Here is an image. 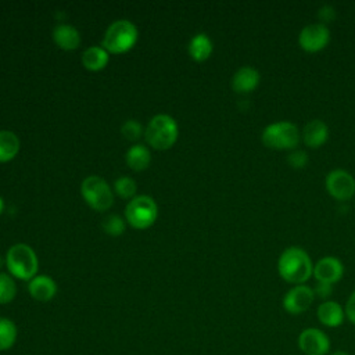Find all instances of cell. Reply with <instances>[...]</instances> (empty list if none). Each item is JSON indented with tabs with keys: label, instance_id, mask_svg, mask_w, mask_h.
<instances>
[{
	"label": "cell",
	"instance_id": "17",
	"mask_svg": "<svg viewBox=\"0 0 355 355\" xmlns=\"http://www.w3.org/2000/svg\"><path fill=\"white\" fill-rule=\"evenodd\" d=\"M53 39L55 44L64 50H73L80 43V35L78 29L68 24H58L53 29Z\"/></svg>",
	"mask_w": 355,
	"mask_h": 355
},
{
	"label": "cell",
	"instance_id": "29",
	"mask_svg": "<svg viewBox=\"0 0 355 355\" xmlns=\"http://www.w3.org/2000/svg\"><path fill=\"white\" fill-rule=\"evenodd\" d=\"M344 312H345V316L348 318V320L355 324V291H352L349 298L347 300Z\"/></svg>",
	"mask_w": 355,
	"mask_h": 355
},
{
	"label": "cell",
	"instance_id": "16",
	"mask_svg": "<svg viewBox=\"0 0 355 355\" xmlns=\"http://www.w3.org/2000/svg\"><path fill=\"white\" fill-rule=\"evenodd\" d=\"M329 137V129L320 119L309 121L302 129V140L311 148H318L326 143Z\"/></svg>",
	"mask_w": 355,
	"mask_h": 355
},
{
	"label": "cell",
	"instance_id": "21",
	"mask_svg": "<svg viewBox=\"0 0 355 355\" xmlns=\"http://www.w3.org/2000/svg\"><path fill=\"white\" fill-rule=\"evenodd\" d=\"M150 161H151V154L148 148L143 144H135L126 153V162L135 171L146 169Z\"/></svg>",
	"mask_w": 355,
	"mask_h": 355
},
{
	"label": "cell",
	"instance_id": "14",
	"mask_svg": "<svg viewBox=\"0 0 355 355\" xmlns=\"http://www.w3.org/2000/svg\"><path fill=\"white\" fill-rule=\"evenodd\" d=\"M318 320L326 327H338L344 322L345 312L343 306L331 300L323 301L316 309Z\"/></svg>",
	"mask_w": 355,
	"mask_h": 355
},
{
	"label": "cell",
	"instance_id": "31",
	"mask_svg": "<svg viewBox=\"0 0 355 355\" xmlns=\"http://www.w3.org/2000/svg\"><path fill=\"white\" fill-rule=\"evenodd\" d=\"M329 355H349V354H348V352H345V351L337 349V351H333V352H330Z\"/></svg>",
	"mask_w": 355,
	"mask_h": 355
},
{
	"label": "cell",
	"instance_id": "8",
	"mask_svg": "<svg viewBox=\"0 0 355 355\" xmlns=\"http://www.w3.org/2000/svg\"><path fill=\"white\" fill-rule=\"evenodd\" d=\"M298 348L305 355H327L330 354V340L327 334L318 327L304 329L297 340Z\"/></svg>",
	"mask_w": 355,
	"mask_h": 355
},
{
	"label": "cell",
	"instance_id": "22",
	"mask_svg": "<svg viewBox=\"0 0 355 355\" xmlns=\"http://www.w3.org/2000/svg\"><path fill=\"white\" fill-rule=\"evenodd\" d=\"M17 326L8 318H0V351L10 349L17 340Z\"/></svg>",
	"mask_w": 355,
	"mask_h": 355
},
{
	"label": "cell",
	"instance_id": "15",
	"mask_svg": "<svg viewBox=\"0 0 355 355\" xmlns=\"http://www.w3.org/2000/svg\"><path fill=\"white\" fill-rule=\"evenodd\" d=\"M259 72L252 67H241L232 78V87L237 93H250L259 85Z\"/></svg>",
	"mask_w": 355,
	"mask_h": 355
},
{
	"label": "cell",
	"instance_id": "32",
	"mask_svg": "<svg viewBox=\"0 0 355 355\" xmlns=\"http://www.w3.org/2000/svg\"><path fill=\"white\" fill-rule=\"evenodd\" d=\"M3 208H4V201H3V198L0 197V214L3 212Z\"/></svg>",
	"mask_w": 355,
	"mask_h": 355
},
{
	"label": "cell",
	"instance_id": "30",
	"mask_svg": "<svg viewBox=\"0 0 355 355\" xmlns=\"http://www.w3.org/2000/svg\"><path fill=\"white\" fill-rule=\"evenodd\" d=\"M313 293H315V297H320L322 300H326L330 297L331 294V284H327V283H320L318 282L315 288H313Z\"/></svg>",
	"mask_w": 355,
	"mask_h": 355
},
{
	"label": "cell",
	"instance_id": "28",
	"mask_svg": "<svg viewBox=\"0 0 355 355\" xmlns=\"http://www.w3.org/2000/svg\"><path fill=\"white\" fill-rule=\"evenodd\" d=\"M318 17L320 19V24H326V22H330L334 19L336 17V10L331 7V6H323L319 8V12H318Z\"/></svg>",
	"mask_w": 355,
	"mask_h": 355
},
{
	"label": "cell",
	"instance_id": "2",
	"mask_svg": "<svg viewBox=\"0 0 355 355\" xmlns=\"http://www.w3.org/2000/svg\"><path fill=\"white\" fill-rule=\"evenodd\" d=\"M137 28L130 21L118 19L107 28L101 44L108 53L121 54L130 50L137 42Z\"/></svg>",
	"mask_w": 355,
	"mask_h": 355
},
{
	"label": "cell",
	"instance_id": "24",
	"mask_svg": "<svg viewBox=\"0 0 355 355\" xmlns=\"http://www.w3.org/2000/svg\"><path fill=\"white\" fill-rule=\"evenodd\" d=\"M114 189H115V191H116V194H118L119 197H122V198H130V197H133V194L136 193L137 186H136V182H135L132 178H129V176H121V178H118V179L115 180Z\"/></svg>",
	"mask_w": 355,
	"mask_h": 355
},
{
	"label": "cell",
	"instance_id": "23",
	"mask_svg": "<svg viewBox=\"0 0 355 355\" xmlns=\"http://www.w3.org/2000/svg\"><path fill=\"white\" fill-rule=\"evenodd\" d=\"M17 286L14 279L7 273H0V304H8L15 298Z\"/></svg>",
	"mask_w": 355,
	"mask_h": 355
},
{
	"label": "cell",
	"instance_id": "27",
	"mask_svg": "<svg viewBox=\"0 0 355 355\" xmlns=\"http://www.w3.org/2000/svg\"><path fill=\"white\" fill-rule=\"evenodd\" d=\"M287 162L294 169H301L308 164V154L304 150H294L287 155Z\"/></svg>",
	"mask_w": 355,
	"mask_h": 355
},
{
	"label": "cell",
	"instance_id": "25",
	"mask_svg": "<svg viewBox=\"0 0 355 355\" xmlns=\"http://www.w3.org/2000/svg\"><path fill=\"white\" fill-rule=\"evenodd\" d=\"M103 229L110 236H121L125 232V222L118 215H110L103 220Z\"/></svg>",
	"mask_w": 355,
	"mask_h": 355
},
{
	"label": "cell",
	"instance_id": "11",
	"mask_svg": "<svg viewBox=\"0 0 355 355\" xmlns=\"http://www.w3.org/2000/svg\"><path fill=\"white\" fill-rule=\"evenodd\" d=\"M315 300L313 288L305 284H297L290 288L283 297V308L291 315H300L308 311Z\"/></svg>",
	"mask_w": 355,
	"mask_h": 355
},
{
	"label": "cell",
	"instance_id": "20",
	"mask_svg": "<svg viewBox=\"0 0 355 355\" xmlns=\"http://www.w3.org/2000/svg\"><path fill=\"white\" fill-rule=\"evenodd\" d=\"M19 151V139L11 130H0V162L12 159Z\"/></svg>",
	"mask_w": 355,
	"mask_h": 355
},
{
	"label": "cell",
	"instance_id": "3",
	"mask_svg": "<svg viewBox=\"0 0 355 355\" xmlns=\"http://www.w3.org/2000/svg\"><path fill=\"white\" fill-rule=\"evenodd\" d=\"M178 132V123L171 115L158 114L148 122L144 136L151 147L166 150L175 144Z\"/></svg>",
	"mask_w": 355,
	"mask_h": 355
},
{
	"label": "cell",
	"instance_id": "13",
	"mask_svg": "<svg viewBox=\"0 0 355 355\" xmlns=\"http://www.w3.org/2000/svg\"><path fill=\"white\" fill-rule=\"evenodd\" d=\"M28 291L32 298L40 302L50 301L57 293L55 282L46 275H36L33 279L29 280Z\"/></svg>",
	"mask_w": 355,
	"mask_h": 355
},
{
	"label": "cell",
	"instance_id": "5",
	"mask_svg": "<svg viewBox=\"0 0 355 355\" xmlns=\"http://www.w3.org/2000/svg\"><path fill=\"white\" fill-rule=\"evenodd\" d=\"M300 141L298 128L288 121L273 122L262 132V143L275 150H291Z\"/></svg>",
	"mask_w": 355,
	"mask_h": 355
},
{
	"label": "cell",
	"instance_id": "7",
	"mask_svg": "<svg viewBox=\"0 0 355 355\" xmlns=\"http://www.w3.org/2000/svg\"><path fill=\"white\" fill-rule=\"evenodd\" d=\"M158 215V208L155 201L148 196H137L133 197L126 208L125 216L129 225L136 229H146L151 226Z\"/></svg>",
	"mask_w": 355,
	"mask_h": 355
},
{
	"label": "cell",
	"instance_id": "18",
	"mask_svg": "<svg viewBox=\"0 0 355 355\" xmlns=\"http://www.w3.org/2000/svg\"><path fill=\"white\" fill-rule=\"evenodd\" d=\"M82 64L89 71H100L108 64V51L103 46H92L83 51Z\"/></svg>",
	"mask_w": 355,
	"mask_h": 355
},
{
	"label": "cell",
	"instance_id": "1",
	"mask_svg": "<svg viewBox=\"0 0 355 355\" xmlns=\"http://www.w3.org/2000/svg\"><path fill=\"white\" fill-rule=\"evenodd\" d=\"M277 270L283 280L297 286L305 283L313 275V263L302 248L290 247L279 257Z\"/></svg>",
	"mask_w": 355,
	"mask_h": 355
},
{
	"label": "cell",
	"instance_id": "19",
	"mask_svg": "<svg viewBox=\"0 0 355 355\" xmlns=\"http://www.w3.org/2000/svg\"><path fill=\"white\" fill-rule=\"evenodd\" d=\"M190 57L196 61H205L212 53V42L205 33H197L189 43Z\"/></svg>",
	"mask_w": 355,
	"mask_h": 355
},
{
	"label": "cell",
	"instance_id": "4",
	"mask_svg": "<svg viewBox=\"0 0 355 355\" xmlns=\"http://www.w3.org/2000/svg\"><path fill=\"white\" fill-rule=\"evenodd\" d=\"M7 268L10 273L21 280H31L37 272V258L35 251L24 244H14L6 257Z\"/></svg>",
	"mask_w": 355,
	"mask_h": 355
},
{
	"label": "cell",
	"instance_id": "9",
	"mask_svg": "<svg viewBox=\"0 0 355 355\" xmlns=\"http://www.w3.org/2000/svg\"><path fill=\"white\" fill-rule=\"evenodd\" d=\"M326 189L336 200H349L355 194V179L344 169H334L326 176Z\"/></svg>",
	"mask_w": 355,
	"mask_h": 355
},
{
	"label": "cell",
	"instance_id": "6",
	"mask_svg": "<svg viewBox=\"0 0 355 355\" xmlns=\"http://www.w3.org/2000/svg\"><path fill=\"white\" fill-rule=\"evenodd\" d=\"M80 193L85 201L96 211H105L114 202L111 187L103 178L96 175H90L82 182Z\"/></svg>",
	"mask_w": 355,
	"mask_h": 355
},
{
	"label": "cell",
	"instance_id": "12",
	"mask_svg": "<svg viewBox=\"0 0 355 355\" xmlns=\"http://www.w3.org/2000/svg\"><path fill=\"white\" fill-rule=\"evenodd\" d=\"M344 273L343 263L334 257H324L313 265V276L320 283L334 284L337 283Z\"/></svg>",
	"mask_w": 355,
	"mask_h": 355
},
{
	"label": "cell",
	"instance_id": "26",
	"mask_svg": "<svg viewBox=\"0 0 355 355\" xmlns=\"http://www.w3.org/2000/svg\"><path fill=\"white\" fill-rule=\"evenodd\" d=\"M121 132L125 139L137 140L141 136V125L135 119H129L122 125Z\"/></svg>",
	"mask_w": 355,
	"mask_h": 355
},
{
	"label": "cell",
	"instance_id": "10",
	"mask_svg": "<svg viewBox=\"0 0 355 355\" xmlns=\"http://www.w3.org/2000/svg\"><path fill=\"white\" fill-rule=\"evenodd\" d=\"M330 40V31L324 24L316 22L304 26L298 36L300 46L309 53H316L327 46Z\"/></svg>",
	"mask_w": 355,
	"mask_h": 355
}]
</instances>
